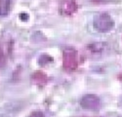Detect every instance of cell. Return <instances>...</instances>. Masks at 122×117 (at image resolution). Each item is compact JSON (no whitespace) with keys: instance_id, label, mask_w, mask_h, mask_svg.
I'll return each mask as SVG.
<instances>
[{"instance_id":"6da1fadb","label":"cell","mask_w":122,"mask_h":117,"mask_svg":"<svg viewBox=\"0 0 122 117\" xmlns=\"http://www.w3.org/2000/svg\"><path fill=\"white\" fill-rule=\"evenodd\" d=\"M94 28L102 33H107L114 27V22L107 13H100L94 17Z\"/></svg>"},{"instance_id":"7a4b0ae2","label":"cell","mask_w":122,"mask_h":117,"mask_svg":"<svg viewBox=\"0 0 122 117\" xmlns=\"http://www.w3.org/2000/svg\"><path fill=\"white\" fill-rule=\"evenodd\" d=\"M79 103L81 107L86 110H98L101 107V100L100 98L93 94H88L83 96L80 99Z\"/></svg>"},{"instance_id":"3957f363","label":"cell","mask_w":122,"mask_h":117,"mask_svg":"<svg viewBox=\"0 0 122 117\" xmlns=\"http://www.w3.org/2000/svg\"><path fill=\"white\" fill-rule=\"evenodd\" d=\"M11 10V0H0V17H5Z\"/></svg>"},{"instance_id":"277c9868","label":"cell","mask_w":122,"mask_h":117,"mask_svg":"<svg viewBox=\"0 0 122 117\" xmlns=\"http://www.w3.org/2000/svg\"><path fill=\"white\" fill-rule=\"evenodd\" d=\"M28 117H45V115L41 111H34V112H32L31 114H30Z\"/></svg>"}]
</instances>
